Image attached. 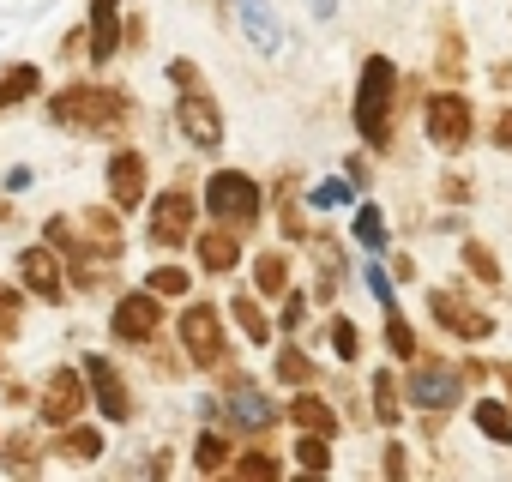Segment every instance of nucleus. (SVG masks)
<instances>
[{
  "label": "nucleus",
  "instance_id": "1",
  "mask_svg": "<svg viewBox=\"0 0 512 482\" xmlns=\"http://www.w3.org/2000/svg\"><path fill=\"white\" fill-rule=\"evenodd\" d=\"M49 127L73 133V139H127V127L139 121V103L127 85H103V79H67L61 91L43 97Z\"/></svg>",
  "mask_w": 512,
  "mask_h": 482
},
{
  "label": "nucleus",
  "instance_id": "2",
  "mask_svg": "<svg viewBox=\"0 0 512 482\" xmlns=\"http://www.w3.org/2000/svg\"><path fill=\"white\" fill-rule=\"evenodd\" d=\"M398 97H404V73L392 55H362V73H356V97H350V127L362 139V151L386 157L398 145Z\"/></svg>",
  "mask_w": 512,
  "mask_h": 482
},
{
  "label": "nucleus",
  "instance_id": "3",
  "mask_svg": "<svg viewBox=\"0 0 512 482\" xmlns=\"http://www.w3.org/2000/svg\"><path fill=\"white\" fill-rule=\"evenodd\" d=\"M217 404H223V428L235 434V440H266L272 428H284V398L278 392H266L253 374H241L235 362H223L217 368Z\"/></svg>",
  "mask_w": 512,
  "mask_h": 482
},
{
  "label": "nucleus",
  "instance_id": "4",
  "mask_svg": "<svg viewBox=\"0 0 512 482\" xmlns=\"http://www.w3.org/2000/svg\"><path fill=\"white\" fill-rule=\"evenodd\" d=\"M199 205H205V217L211 223H223V229H241V235H253L266 223V181L260 175H247V169H235V163H217L205 181H199Z\"/></svg>",
  "mask_w": 512,
  "mask_h": 482
},
{
  "label": "nucleus",
  "instance_id": "5",
  "mask_svg": "<svg viewBox=\"0 0 512 482\" xmlns=\"http://www.w3.org/2000/svg\"><path fill=\"white\" fill-rule=\"evenodd\" d=\"M199 223H205V205H199L193 169H181L169 187H151V199H145V241H151V248H163V254L193 248Z\"/></svg>",
  "mask_w": 512,
  "mask_h": 482
},
{
  "label": "nucleus",
  "instance_id": "6",
  "mask_svg": "<svg viewBox=\"0 0 512 482\" xmlns=\"http://www.w3.org/2000/svg\"><path fill=\"white\" fill-rule=\"evenodd\" d=\"M175 344L187 356V374H217L223 362H235V338H229V314L211 296H187L175 314Z\"/></svg>",
  "mask_w": 512,
  "mask_h": 482
},
{
  "label": "nucleus",
  "instance_id": "7",
  "mask_svg": "<svg viewBox=\"0 0 512 482\" xmlns=\"http://www.w3.org/2000/svg\"><path fill=\"white\" fill-rule=\"evenodd\" d=\"M404 410H416V416H452V410H464V398H470V380H464V368L452 362V356H416V362H404Z\"/></svg>",
  "mask_w": 512,
  "mask_h": 482
},
{
  "label": "nucleus",
  "instance_id": "8",
  "mask_svg": "<svg viewBox=\"0 0 512 482\" xmlns=\"http://www.w3.org/2000/svg\"><path fill=\"white\" fill-rule=\"evenodd\" d=\"M169 91H175L169 121H175L181 145H187L193 157H217V151H223V139H229V121H223V103L211 97L205 73H199V79H181V85H169Z\"/></svg>",
  "mask_w": 512,
  "mask_h": 482
},
{
  "label": "nucleus",
  "instance_id": "9",
  "mask_svg": "<svg viewBox=\"0 0 512 482\" xmlns=\"http://www.w3.org/2000/svg\"><path fill=\"white\" fill-rule=\"evenodd\" d=\"M428 320L446 332V338H458V344H488L494 338V314L482 308V296L464 284V278H446V284H428Z\"/></svg>",
  "mask_w": 512,
  "mask_h": 482
},
{
  "label": "nucleus",
  "instance_id": "10",
  "mask_svg": "<svg viewBox=\"0 0 512 482\" xmlns=\"http://www.w3.org/2000/svg\"><path fill=\"white\" fill-rule=\"evenodd\" d=\"M422 133H428V145L446 151V157L470 151V139H476V103H470V91H464V85H434V91L422 97Z\"/></svg>",
  "mask_w": 512,
  "mask_h": 482
},
{
  "label": "nucleus",
  "instance_id": "11",
  "mask_svg": "<svg viewBox=\"0 0 512 482\" xmlns=\"http://www.w3.org/2000/svg\"><path fill=\"white\" fill-rule=\"evenodd\" d=\"M79 368H85L91 410L103 416V428H133V422H139V392H133V380L115 368V356L85 350V356H79Z\"/></svg>",
  "mask_w": 512,
  "mask_h": 482
},
{
  "label": "nucleus",
  "instance_id": "12",
  "mask_svg": "<svg viewBox=\"0 0 512 482\" xmlns=\"http://www.w3.org/2000/svg\"><path fill=\"white\" fill-rule=\"evenodd\" d=\"M169 302L163 296H151L145 284H133V290H121L115 296V308H109V338L121 344V350H145L151 338H163V326H169V314H163Z\"/></svg>",
  "mask_w": 512,
  "mask_h": 482
},
{
  "label": "nucleus",
  "instance_id": "13",
  "mask_svg": "<svg viewBox=\"0 0 512 482\" xmlns=\"http://www.w3.org/2000/svg\"><path fill=\"white\" fill-rule=\"evenodd\" d=\"M103 187H109V205L121 217L145 211V199H151V151H139L133 139H115V151L103 163Z\"/></svg>",
  "mask_w": 512,
  "mask_h": 482
},
{
  "label": "nucleus",
  "instance_id": "14",
  "mask_svg": "<svg viewBox=\"0 0 512 482\" xmlns=\"http://www.w3.org/2000/svg\"><path fill=\"white\" fill-rule=\"evenodd\" d=\"M37 422L55 434V428H67V422H79V416H91V386H85V368L79 362H61V368H49V380L37 386Z\"/></svg>",
  "mask_w": 512,
  "mask_h": 482
},
{
  "label": "nucleus",
  "instance_id": "15",
  "mask_svg": "<svg viewBox=\"0 0 512 482\" xmlns=\"http://www.w3.org/2000/svg\"><path fill=\"white\" fill-rule=\"evenodd\" d=\"M19 284H25L31 302H49V308L73 302V290H67V266H61V254L49 248V241H37V248H19Z\"/></svg>",
  "mask_w": 512,
  "mask_h": 482
},
{
  "label": "nucleus",
  "instance_id": "16",
  "mask_svg": "<svg viewBox=\"0 0 512 482\" xmlns=\"http://www.w3.org/2000/svg\"><path fill=\"white\" fill-rule=\"evenodd\" d=\"M121 25H127V0H85V61L97 73L121 61Z\"/></svg>",
  "mask_w": 512,
  "mask_h": 482
},
{
  "label": "nucleus",
  "instance_id": "17",
  "mask_svg": "<svg viewBox=\"0 0 512 482\" xmlns=\"http://www.w3.org/2000/svg\"><path fill=\"white\" fill-rule=\"evenodd\" d=\"M229 7H235V31H241V43H247L253 55H266V61L284 55L290 31H284V19H278L272 0H229Z\"/></svg>",
  "mask_w": 512,
  "mask_h": 482
},
{
  "label": "nucleus",
  "instance_id": "18",
  "mask_svg": "<svg viewBox=\"0 0 512 482\" xmlns=\"http://www.w3.org/2000/svg\"><path fill=\"white\" fill-rule=\"evenodd\" d=\"M241 229H223V223H199L193 229V266L205 272V278H229V272H241Z\"/></svg>",
  "mask_w": 512,
  "mask_h": 482
},
{
  "label": "nucleus",
  "instance_id": "19",
  "mask_svg": "<svg viewBox=\"0 0 512 482\" xmlns=\"http://www.w3.org/2000/svg\"><path fill=\"white\" fill-rule=\"evenodd\" d=\"M302 254H314V290H308V302H320V308H338V290H344V278H350V260H344V248L326 235V229H314L308 241H302Z\"/></svg>",
  "mask_w": 512,
  "mask_h": 482
},
{
  "label": "nucleus",
  "instance_id": "20",
  "mask_svg": "<svg viewBox=\"0 0 512 482\" xmlns=\"http://www.w3.org/2000/svg\"><path fill=\"white\" fill-rule=\"evenodd\" d=\"M266 205L278 211V235H284V241H290V248L302 254V241L314 235V229H308V199H302V175H296V169H284V175L272 181V193H266Z\"/></svg>",
  "mask_w": 512,
  "mask_h": 482
},
{
  "label": "nucleus",
  "instance_id": "21",
  "mask_svg": "<svg viewBox=\"0 0 512 482\" xmlns=\"http://www.w3.org/2000/svg\"><path fill=\"white\" fill-rule=\"evenodd\" d=\"M284 422L290 428H308V434H344V416H338V404L326 398V392H314V386H296L290 398H284Z\"/></svg>",
  "mask_w": 512,
  "mask_h": 482
},
{
  "label": "nucleus",
  "instance_id": "22",
  "mask_svg": "<svg viewBox=\"0 0 512 482\" xmlns=\"http://www.w3.org/2000/svg\"><path fill=\"white\" fill-rule=\"evenodd\" d=\"M223 314H229V326H235V332H241L253 350H272V344H278V320L266 314V296H253V290H235Z\"/></svg>",
  "mask_w": 512,
  "mask_h": 482
},
{
  "label": "nucleus",
  "instance_id": "23",
  "mask_svg": "<svg viewBox=\"0 0 512 482\" xmlns=\"http://www.w3.org/2000/svg\"><path fill=\"white\" fill-rule=\"evenodd\" d=\"M49 452L55 458H67V464H97L103 452H109V434H103V416L91 422V416H79V422H67V428H55V440H49Z\"/></svg>",
  "mask_w": 512,
  "mask_h": 482
},
{
  "label": "nucleus",
  "instance_id": "24",
  "mask_svg": "<svg viewBox=\"0 0 512 482\" xmlns=\"http://www.w3.org/2000/svg\"><path fill=\"white\" fill-rule=\"evenodd\" d=\"M290 266H296V248H290V241L260 248V254H253V266H247V290L266 296V302H278V296L290 290Z\"/></svg>",
  "mask_w": 512,
  "mask_h": 482
},
{
  "label": "nucleus",
  "instance_id": "25",
  "mask_svg": "<svg viewBox=\"0 0 512 482\" xmlns=\"http://www.w3.org/2000/svg\"><path fill=\"white\" fill-rule=\"evenodd\" d=\"M49 458V440L37 428H7L0 434V476H37Z\"/></svg>",
  "mask_w": 512,
  "mask_h": 482
},
{
  "label": "nucleus",
  "instance_id": "26",
  "mask_svg": "<svg viewBox=\"0 0 512 482\" xmlns=\"http://www.w3.org/2000/svg\"><path fill=\"white\" fill-rule=\"evenodd\" d=\"M320 380H326V374H320V362L308 356V344H296V338L272 344V386L296 392V386H320Z\"/></svg>",
  "mask_w": 512,
  "mask_h": 482
},
{
  "label": "nucleus",
  "instance_id": "27",
  "mask_svg": "<svg viewBox=\"0 0 512 482\" xmlns=\"http://www.w3.org/2000/svg\"><path fill=\"white\" fill-rule=\"evenodd\" d=\"M350 241H356L362 254H386V248H392V223H386V205H380V199L362 193V199L350 205Z\"/></svg>",
  "mask_w": 512,
  "mask_h": 482
},
{
  "label": "nucleus",
  "instance_id": "28",
  "mask_svg": "<svg viewBox=\"0 0 512 482\" xmlns=\"http://www.w3.org/2000/svg\"><path fill=\"white\" fill-rule=\"evenodd\" d=\"M464 410H470V428H476L488 446H512V404H506V398H494V392L482 386L476 398H464Z\"/></svg>",
  "mask_w": 512,
  "mask_h": 482
},
{
  "label": "nucleus",
  "instance_id": "29",
  "mask_svg": "<svg viewBox=\"0 0 512 482\" xmlns=\"http://www.w3.org/2000/svg\"><path fill=\"white\" fill-rule=\"evenodd\" d=\"M25 103H43V67L37 61H7L0 67V115H13Z\"/></svg>",
  "mask_w": 512,
  "mask_h": 482
},
{
  "label": "nucleus",
  "instance_id": "30",
  "mask_svg": "<svg viewBox=\"0 0 512 482\" xmlns=\"http://www.w3.org/2000/svg\"><path fill=\"white\" fill-rule=\"evenodd\" d=\"M368 416L380 422V428H398L404 422V380H398V368H374L368 374Z\"/></svg>",
  "mask_w": 512,
  "mask_h": 482
},
{
  "label": "nucleus",
  "instance_id": "31",
  "mask_svg": "<svg viewBox=\"0 0 512 482\" xmlns=\"http://www.w3.org/2000/svg\"><path fill=\"white\" fill-rule=\"evenodd\" d=\"M290 470H302V476H332V470H338V440L296 428V440H290Z\"/></svg>",
  "mask_w": 512,
  "mask_h": 482
},
{
  "label": "nucleus",
  "instance_id": "32",
  "mask_svg": "<svg viewBox=\"0 0 512 482\" xmlns=\"http://www.w3.org/2000/svg\"><path fill=\"white\" fill-rule=\"evenodd\" d=\"M229 458H235V434H229L223 422H205V428L193 434V470H199V476H223Z\"/></svg>",
  "mask_w": 512,
  "mask_h": 482
},
{
  "label": "nucleus",
  "instance_id": "33",
  "mask_svg": "<svg viewBox=\"0 0 512 482\" xmlns=\"http://www.w3.org/2000/svg\"><path fill=\"white\" fill-rule=\"evenodd\" d=\"M229 476H266V482H278V476H290V458L272 452V446H260V440H235Z\"/></svg>",
  "mask_w": 512,
  "mask_h": 482
},
{
  "label": "nucleus",
  "instance_id": "34",
  "mask_svg": "<svg viewBox=\"0 0 512 482\" xmlns=\"http://www.w3.org/2000/svg\"><path fill=\"white\" fill-rule=\"evenodd\" d=\"M79 229L97 241V248H103L109 260H127V241H121V211H115V205H85V211H79Z\"/></svg>",
  "mask_w": 512,
  "mask_h": 482
},
{
  "label": "nucleus",
  "instance_id": "35",
  "mask_svg": "<svg viewBox=\"0 0 512 482\" xmlns=\"http://www.w3.org/2000/svg\"><path fill=\"white\" fill-rule=\"evenodd\" d=\"M302 199H308V211H314V217H332V211H350V205L362 199V187H356L350 175H326V181L302 187Z\"/></svg>",
  "mask_w": 512,
  "mask_h": 482
},
{
  "label": "nucleus",
  "instance_id": "36",
  "mask_svg": "<svg viewBox=\"0 0 512 482\" xmlns=\"http://www.w3.org/2000/svg\"><path fill=\"white\" fill-rule=\"evenodd\" d=\"M458 266H464V278H476L482 290H500L506 284V272H500V260H494V248L482 235H464L458 241Z\"/></svg>",
  "mask_w": 512,
  "mask_h": 482
},
{
  "label": "nucleus",
  "instance_id": "37",
  "mask_svg": "<svg viewBox=\"0 0 512 482\" xmlns=\"http://www.w3.org/2000/svg\"><path fill=\"white\" fill-rule=\"evenodd\" d=\"M380 344H386L392 362H416V356H422V338H416V326L404 320V308H386V314H380Z\"/></svg>",
  "mask_w": 512,
  "mask_h": 482
},
{
  "label": "nucleus",
  "instance_id": "38",
  "mask_svg": "<svg viewBox=\"0 0 512 482\" xmlns=\"http://www.w3.org/2000/svg\"><path fill=\"white\" fill-rule=\"evenodd\" d=\"M320 344H326V356H332L338 368L362 362V326H356L350 314H332V320H326V332H320Z\"/></svg>",
  "mask_w": 512,
  "mask_h": 482
},
{
  "label": "nucleus",
  "instance_id": "39",
  "mask_svg": "<svg viewBox=\"0 0 512 482\" xmlns=\"http://www.w3.org/2000/svg\"><path fill=\"white\" fill-rule=\"evenodd\" d=\"M151 296H163V302H187L193 296V272L181 266V260H163V266H145V278H139Z\"/></svg>",
  "mask_w": 512,
  "mask_h": 482
},
{
  "label": "nucleus",
  "instance_id": "40",
  "mask_svg": "<svg viewBox=\"0 0 512 482\" xmlns=\"http://www.w3.org/2000/svg\"><path fill=\"white\" fill-rule=\"evenodd\" d=\"M464 73H470V55H464V37L446 25L440 31V43H434V79L440 85H464Z\"/></svg>",
  "mask_w": 512,
  "mask_h": 482
},
{
  "label": "nucleus",
  "instance_id": "41",
  "mask_svg": "<svg viewBox=\"0 0 512 482\" xmlns=\"http://www.w3.org/2000/svg\"><path fill=\"white\" fill-rule=\"evenodd\" d=\"M25 302H31V296H25L19 278H13V284L0 278V350L19 344V332H25Z\"/></svg>",
  "mask_w": 512,
  "mask_h": 482
},
{
  "label": "nucleus",
  "instance_id": "42",
  "mask_svg": "<svg viewBox=\"0 0 512 482\" xmlns=\"http://www.w3.org/2000/svg\"><path fill=\"white\" fill-rule=\"evenodd\" d=\"M362 284H368V296L380 302V314H386V308H398V278L386 272V254H368V266H362Z\"/></svg>",
  "mask_w": 512,
  "mask_h": 482
},
{
  "label": "nucleus",
  "instance_id": "43",
  "mask_svg": "<svg viewBox=\"0 0 512 482\" xmlns=\"http://www.w3.org/2000/svg\"><path fill=\"white\" fill-rule=\"evenodd\" d=\"M302 326H308V290H302V284H290V290L278 296V332H284V338H296Z\"/></svg>",
  "mask_w": 512,
  "mask_h": 482
},
{
  "label": "nucleus",
  "instance_id": "44",
  "mask_svg": "<svg viewBox=\"0 0 512 482\" xmlns=\"http://www.w3.org/2000/svg\"><path fill=\"white\" fill-rule=\"evenodd\" d=\"M434 193H440V199H446V205H470V199H476V181H470V175H464V169H446V175H440V187H434Z\"/></svg>",
  "mask_w": 512,
  "mask_h": 482
},
{
  "label": "nucleus",
  "instance_id": "45",
  "mask_svg": "<svg viewBox=\"0 0 512 482\" xmlns=\"http://www.w3.org/2000/svg\"><path fill=\"white\" fill-rule=\"evenodd\" d=\"M380 470L386 476H410V452H404V440H392V428H386V446H380Z\"/></svg>",
  "mask_w": 512,
  "mask_h": 482
},
{
  "label": "nucleus",
  "instance_id": "46",
  "mask_svg": "<svg viewBox=\"0 0 512 482\" xmlns=\"http://www.w3.org/2000/svg\"><path fill=\"white\" fill-rule=\"evenodd\" d=\"M488 145L512 157V103H500V109H494V121H488Z\"/></svg>",
  "mask_w": 512,
  "mask_h": 482
},
{
  "label": "nucleus",
  "instance_id": "47",
  "mask_svg": "<svg viewBox=\"0 0 512 482\" xmlns=\"http://www.w3.org/2000/svg\"><path fill=\"white\" fill-rule=\"evenodd\" d=\"M31 187H37V169L31 163H13L7 175H0V193H31Z\"/></svg>",
  "mask_w": 512,
  "mask_h": 482
},
{
  "label": "nucleus",
  "instance_id": "48",
  "mask_svg": "<svg viewBox=\"0 0 512 482\" xmlns=\"http://www.w3.org/2000/svg\"><path fill=\"white\" fill-rule=\"evenodd\" d=\"M145 37H151V25L127 13V25H121V55H133V49H145Z\"/></svg>",
  "mask_w": 512,
  "mask_h": 482
},
{
  "label": "nucleus",
  "instance_id": "49",
  "mask_svg": "<svg viewBox=\"0 0 512 482\" xmlns=\"http://www.w3.org/2000/svg\"><path fill=\"white\" fill-rule=\"evenodd\" d=\"M55 61H67V67H73V61H85V25L61 37V55H55Z\"/></svg>",
  "mask_w": 512,
  "mask_h": 482
},
{
  "label": "nucleus",
  "instance_id": "50",
  "mask_svg": "<svg viewBox=\"0 0 512 482\" xmlns=\"http://www.w3.org/2000/svg\"><path fill=\"white\" fill-rule=\"evenodd\" d=\"M344 175H350L362 193H368V181H374V169H368V157H362V151H350V157H344Z\"/></svg>",
  "mask_w": 512,
  "mask_h": 482
},
{
  "label": "nucleus",
  "instance_id": "51",
  "mask_svg": "<svg viewBox=\"0 0 512 482\" xmlns=\"http://www.w3.org/2000/svg\"><path fill=\"white\" fill-rule=\"evenodd\" d=\"M0 398H7L13 410H31V404H37V392H31L25 380H7V392H0Z\"/></svg>",
  "mask_w": 512,
  "mask_h": 482
},
{
  "label": "nucleus",
  "instance_id": "52",
  "mask_svg": "<svg viewBox=\"0 0 512 482\" xmlns=\"http://www.w3.org/2000/svg\"><path fill=\"white\" fill-rule=\"evenodd\" d=\"M302 7H308V19L332 25V19H338V7H344V0H302Z\"/></svg>",
  "mask_w": 512,
  "mask_h": 482
},
{
  "label": "nucleus",
  "instance_id": "53",
  "mask_svg": "<svg viewBox=\"0 0 512 482\" xmlns=\"http://www.w3.org/2000/svg\"><path fill=\"white\" fill-rule=\"evenodd\" d=\"M386 266H392V278H416V260L404 248H386Z\"/></svg>",
  "mask_w": 512,
  "mask_h": 482
},
{
  "label": "nucleus",
  "instance_id": "54",
  "mask_svg": "<svg viewBox=\"0 0 512 482\" xmlns=\"http://www.w3.org/2000/svg\"><path fill=\"white\" fill-rule=\"evenodd\" d=\"M488 386H500L506 404H512V362H494V368H488Z\"/></svg>",
  "mask_w": 512,
  "mask_h": 482
},
{
  "label": "nucleus",
  "instance_id": "55",
  "mask_svg": "<svg viewBox=\"0 0 512 482\" xmlns=\"http://www.w3.org/2000/svg\"><path fill=\"white\" fill-rule=\"evenodd\" d=\"M145 470H151V476H169V470H175V458H169V452H151V458H145Z\"/></svg>",
  "mask_w": 512,
  "mask_h": 482
},
{
  "label": "nucleus",
  "instance_id": "56",
  "mask_svg": "<svg viewBox=\"0 0 512 482\" xmlns=\"http://www.w3.org/2000/svg\"><path fill=\"white\" fill-rule=\"evenodd\" d=\"M19 211H13V193H0V223H13Z\"/></svg>",
  "mask_w": 512,
  "mask_h": 482
}]
</instances>
